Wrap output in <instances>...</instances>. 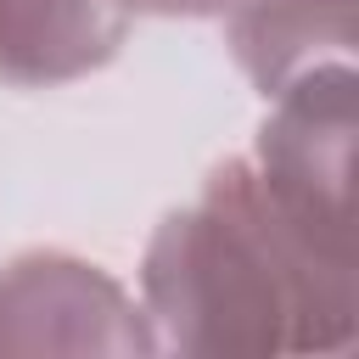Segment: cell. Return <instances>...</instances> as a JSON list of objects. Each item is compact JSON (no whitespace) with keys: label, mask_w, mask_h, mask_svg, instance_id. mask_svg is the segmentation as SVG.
Returning <instances> with one entry per match:
<instances>
[{"label":"cell","mask_w":359,"mask_h":359,"mask_svg":"<svg viewBox=\"0 0 359 359\" xmlns=\"http://www.w3.org/2000/svg\"><path fill=\"white\" fill-rule=\"evenodd\" d=\"M129 39L112 0H0V84L56 90L101 73Z\"/></svg>","instance_id":"cell-4"},{"label":"cell","mask_w":359,"mask_h":359,"mask_svg":"<svg viewBox=\"0 0 359 359\" xmlns=\"http://www.w3.org/2000/svg\"><path fill=\"white\" fill-rule=\"evenodd\" d=\"M22 353H157V331L101 264L28 247L0 264V359Z\"/></svg>","instance_id":"cell-3"},{"label":"cell","mask_w":359,"mask_h":359,"mask_svg":"<svg viewBox=\"0 0 359 359\" xmlns=\"http://www.w3.org/2000/svg\"><path fill=\"white\" fill-rule=\"evenodd\" d=\"M123 17H174V22H202V17H224L230 0H112Z\"/></svg>","instance_id":"cell-6"},{"label":"cell","mask_w":359,"mask_h":359,"mask_svg":"<svg viewBox=\"0 0 359 359\" xmlns=\"http://www.w3.org/2000/svg\"><path fill=\"white\" fill-rule=\"evenodd\" d=\"M353 6L359 0H230L224 50L269 101L331 62H353Z\"/></svg>","instance_id":"cell-5"},{"label":"cell","mask_w":359,"mask_h":359,"mask_svg":"<svg viewBox=\"0 0 359 359\" xmlns=\"http://www.w3.org/2000/svg\"><path fill=\"white\" fill-rule=\"evenodd\" d=\"M140 309L174 353H348L359 337L353 258L309 241L247 157L163 213L140 252Z\"/></svg>","instance_id":"cell-1"},{"label":"cell","mask_w":359,"mask_h":359,"mask_svg":"<svg viewBox=\"0 0 359 359\" xmlns=\"http://www.w3.org/2000/svg\"><path fill=\"white\" fill-rule=\"evenodd\" d=\"M353 62H331L280 95L252 140V168L275 208L325 252L353 258Z\"/></svg>","instance_id":"cell-2"}]
</instances>
